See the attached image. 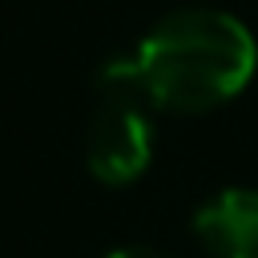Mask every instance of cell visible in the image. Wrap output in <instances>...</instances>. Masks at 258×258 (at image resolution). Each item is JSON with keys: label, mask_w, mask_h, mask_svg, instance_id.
I'll return each instance as SVG.
<instances>
[{"label": "cell", "mask_w": 258, "mask_h": 258, "mask_svg": "<svg viewBox=\"0 0 258 258\" xmlns=\"http://www.w3.org/2000/svg\"><path fill=\"white\" fill-rule=\"evenodd\" d=\"M189 226L210 258H258V189H218L194 210Z\"/></svg>", "instance_id": "3957f363"}, {"label": "cell", "mask_w": 258, "mask_h": 258, "mask_svg": "<svg viewBox=\"0 0 258 258\" xmlns=\"http://www.w3.org/2000/svg\"><path fill=\"white\" fill-rule=\"evenodd\" d=\"M149 109L198 117L234 101L258 73L254 32L218 8H185L157 20L129 52Z\"/></svg>", "instance_id": "6da1fadb"}, {"label": "cell", "mask_w": 258, "mask_h": 258, "mask_svg": "<svg viewBox=\"0 0 258 258\" xmlns=\"http://www.w3.org/2000/svg\"><path fill=\"white\" fill-rule=\"evenodd\" d=\"M105 258H161V254L141 250V246H125V250H113V254H105Z\"/></svg>", "instance_id": "277c9868"}, {"label": "cell", "mask_w": 258, "mask_h": 258, "mask_svg": "<svg viewBox=\"0 0 258 258\" xmlns=\"http://www.w3.org/2000/svg\"><path fill=\"white\" fill-rule=\"evenodd\" d=\"M153 161V121L145 101L101 97L85 129V165L101 185H133Z\"/></svg>", "instance_id": "7a4b0ae2"}]
</instances>
